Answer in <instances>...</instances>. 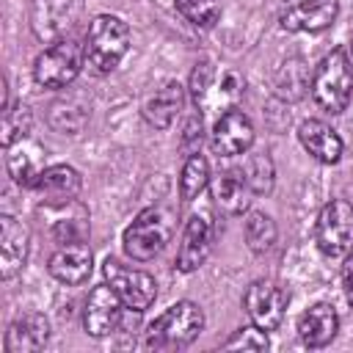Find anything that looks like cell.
Instances as JSON below:
<instances>
[{
	"label": "cell",
	"mask_w": 353,
	"mask_h": 353,
	"mask_svg": "<svg viewBox=\"0 0 353 353\" xmlns=\"http://www.w3.org/2000/svg\"><path fill=\"white\" fill-rule=\"evenodd\" d=\"M85 61V47L74 39H58L52 41L33 63V77L44 88H63L69 85Z\"/></svg>",
	"instance_id": "obj_6"
},
{
	"label": "cell",
	"mask_w": 353,
	"mask_h": 353,
	"mask_svg": "<svg viewBox=\"0 0 353 353\" xmlns=\"http://www.w3.org/2000/svg\"><path fill=\"white\" fill-rule=\"evenodd\" d=\"M251 196H254V190L243 176V168L240 171H223L215 179L212 199L223 215H243L251 204Z\"/></svg>",
	"instance_id": "obj_22"
},
{
	"label": "cell",
	"mask_w": 353,
	"mask_h": 353,
	"mask_svg": "<svg viewBox=\"0 0 353 353\" xmlns=\"http://www.w3.org/2000/svg\"><path fill=\"white\" fill-rule=\"evenodd\" d=\"M336 331H339V317H336L334 306H328V303L309 306L298 320L301 342L309 347H325L336 336Z\"/></svg>",
	"instance_id": "obj_20"
},
{
	"label": "cell",
	"mask_w": 353,
	"mask_h": 353,
	"mask_svg": "<svg viewBox=\"0 0 353 353\" xmlns=\"http://www.w3.org/2000/svg\"><path fill=\"white\" fill-rule=\"evenodd\" d=\"M50 339V323L39 312L19 314L6 331V353H36Z\"/></svg>",
	"instance_id": "obj_17"
},
{
	"label": "cell",
	"mask_w": 353,
	"mask_h": 353,
	"mask_svg": "<svg viewBox=\"0 0 353 353\" xmlns=\"http://www.w3.org/2000/svg\"><path fill=\"white\" fill-rule=\"evenodd\" d=\"M124 317V301L119 298V292L110 284H97L88 298H85V309H83V325L85 334L102 339L113 331H119Z\"/></svg>",
	"instance_id": "obj_11"
},
{
	"label": "cell",
	"mask_w": 353,
	"mask_h": 353,
	"mask_svg": "<svg viewBox=\"0 0 353 353\" xmlns=\"http://www.w3.org/2000/svg\"><path fill=\"white\" fill-rule=\"evenodd\" d=\"M223 347L226 350H268V336L259 325H243L223 342Z\"/></svg>",
	"instance_id": "obj_31"
},
{
	"label": "cell",
	"mask_w": 353,
	"mask_h": 353,
	"mask_svg": "<svg viewBox=\"0 0 353 353\" xmlns=\"http://www.w3.org/2000/svg\"><path fill=\"white\" fill-rule=\"evenodd\" d=\"M6 165H8L11 179L19 188H36L41 174H44V154L36 143L22 138L6 149Z\"/></svg>",
	"instance_id": "obj_19"
},
{
	"label": "cell",
	"mask_w": 353,
	"mask_h": 353,
	"mask_svg": "<svg viewBox=\"0 0 353 353\" xmlns=\"http://www.w3.org/2000/svg\"><path fill=\"white\" fill-rule=\"evenodd\" d=\"M243 176H245V182L251 185V190H254L256 196L270 193V190H273V176H276V171H273V160L268 157V152H254V154H248L245 163H243Z\"/></svg>",
	"instance_id": "obj_27"
},
{
	"label": "cell",
	"mask_w": 353,
	"mask_h": 353,
	"mask_svg": "<svg viewBox=\"0 0 353 353\" xmlns=\"http://www.w3.org/2000/svg\"><path fill=\"white\" fill-rule=\"evenodd\" d=\"M30 254V232L11 215H0V276H17Z\"/></svg>",
	"instance_id": "obj_15"
},
{
	"label": "cell",
	"mask_w": 353,
	"mask_h": 353,
	"mask_svg": "<svg viewBox=\"0 0 353 353\" xmlns=\"http://www.w3.org/2000/svg\"><path fill=\"white\" fill-rule=\"evenodd\" d=\"M39 212L50 221V234L55 243H83L88 237V210L77 199L61 204H41Z\"/></svg>",
	"instance_id": "obj_14"
},
{
	"label": "cell",
	"mask_w": 353,
	"mask_h": 353,
	"mask_svg": "<svg viewBox=\"0 0 353 353\" xmlns=\"http://www.w3.org/2000/svg\"><path fill=\"white\" fill-rule=\"evenodd\" d=\"M72 0H33L30 3V25L39 41H55L69 25Z\"/></svg>",
	"instance_id": "obj_24"
},
{
	"label": "cell",
	"mask_w": 353,
	"mask_h": 353,
	"mask_svg": "<svg viewBox=\"0 0 353 353\" xmlns=\"http://www.w3.org/2000/svg\"><path fill=\"white\" fill-rule=\"evenodd\" d=\"M182 108H185V88L176 80H171V83H165L163 88H157L146 99L143 116H146V121L152 127L165 130V127H171L176 121V116L182 113Z\"/></svg>",
	"instance_id": "obj_21"
},
{
	"label": "cell",
	"mask_w": 353,
	"mask_h": 353,
	"mask_svg": "<svg viewBox=\"0 0 353 353\" xmlns=\"http://www.w3.org/2000/svg\"><path fill=\"white\" fill-rule=\"evenodd\" d=\"M30 124H33V116L28 110V105H6L3 108V146H14L17 141L28 138L30 132Z\"/></svg>",
	"instance_id": "obj_28"
},
{
	"label": "cell",
	"mask_w": 353,
	"mask_h": 353,
	"mask_svg": "<svg viewBox=\"0 0 353 353\" xmlns=\"http://www.w3.org/2000/svg\"><path fill=\"white\" fill-rule=\"evenodd\" d=\"M179 14L196 25V28H215L221 19V3L218 0H174Z\"/></svg>",
	"instance_id": "obj_30"
},
{
	"label": "cell",
	"mask_w": 353,
	"mask_h": 353,
	"mask_svg": "<svg viewBox=\"0 0 353 353\" xmlns=\"http://www.w3.org/2000/svg\"><path fill=\"white\" fill-rule=\"evenodd\" d=\"M312 97L328 113H342L353 97V66L345 47L331 50L312 74Z\"/></svg>",
	"instance_id": "obj_2"
},
{
	"label": "cell",
	"mask_w": 353,
	"mask_h": 353,
	"mask_svg": "<svg viewBox=\"0 0 353 353\" xmlns=\"http://www.w3.org/2000/svg\"><path fill=\"white\" fill-rule=\"evenodd\" d=\"M339 0H284L279 22L290 33H320L334 25Z\"/></svg>",
	"instance_id": "obj_10"
},
{
	"label": "cell",
	"mask_w": 353,
	"mask_h": 353,
	"mask_svg": "<svg viewBox=\"0 0 353 353\" xmlns=\"http://www.w3.org/2000/svg\"><path fill=\"white\" fill-rule=\"evenodd\" d=\"M102 273H105L108 284L119 292V298L124 301L127 309L143 312V309H149L154 303V298H157V281L149 273L135 270V268H124L119 259H105Z\"/></svg>",
	"instance_id": "obj_9"
},
{
	"label": "cell",
	"mask_w": 353,
	"mask_h": 353,
	"mask_svg": "<svg viewBox=\"0 0 353 353\" xmlns=\"http://www.w3.org/2000/svg\"><path fill=\"white\" fill-rule=\"evenodd\" d=\"M199 146H201V113H193L182 132V149H185V154H193V152H199Z\"/></svg>",
	"instance_id": "obj_32"
},
{
	"label": "cell",
	"mask_w": 353,
	"mask_h": 353,
	"mask_svg": "<svg viewBox=\"0 0 353 353\" xmlns=\"http://www.w3.org/2000/svg\"><path fill=\"white\" fill-rule=\"evenodd\" d=\"M174 234V212L168 207H146L124 229V254L135 262L154 259Z\"/></svg>",
	"instance_id": "obj_3"
},
{
	"label": "cell",
	"mask_w": 353,
	"mask_h": 353,
	"mask_svg": "<svg viewBox=\"0 0 353 353\" xmlns=\"http://www.w3.org/2000/svg\"><path fill=\"white\" fill-rule=\"evenodd\" d=\"M298 141L303 143V149L320 160V163H339L342 157V138L336 135V130H331L325 121L320 119H306L301 127H298Z\"/></svg>",
	"instance_id": "obj_18"
},
{
	"label": "cell",
	"mask_w": 353,
	"mask_h": 353,
	"mask_svg": "<svg viewBox=\"0 0 353 353\" xmlns=\"http://www.w3.org/2000/svg\"><path fill=\"white\" fill-rule=\"evenodd\" d=\"M251 143H254V124L243 110L229 108L215 119V124H212V149H215V154L234 157V154L248 152Z\"/></svg>",
	"instance_id": "obj_13"
},
{
	"label": "cell",
	"mask_w": 353,
	"mask_h": 353,
	"mask_svg": "<svg viewBox=\"0 0 353 353\" xmlns=\"http://www.w3.org/2000/svg\"><path fill=\"white\" fill-rule=\"evenodd\" d=\"M130 50V28L116 14H99L91 19L85 33V61L94 72H113Z\"/></svg>",
	"instance_id": "obj_1"
},
{
	"label": "cell",
	"mask_w": 353,
	"mask_h": 353,
	"mask_svg": "<svg viewBox=\"0 0 353 353\" xmlns=\"http://www.w3.org/2000/svg\"><path fill=\"white\" fill-rule=\"evenodd\" d=\"M80 188H83L80 174H77L72 165H63V163L44 168L41 179H39V185H36V190H39V196H41L44 204L72 201V199H77Z\"/></svg>",
	"instance_id": "obj_23"
},
{
	"label": "cell",
	"mask_w": 353,
	"mask_h": 353,
	"mask_svg": "<svg viewBox=\"0 0 353 353\" xmlns=\"http://www.w3.org/2000/svg\"><path fill=\"white\" fill-rule=\"evenodd\" d=\"M342 290H345L347 303L353 306V251L347 254V259H345V265H342Z\"/></svg>",
	"instance_id": "obj_33"
},
{
	"label": "cell",
	"mask_w": 353,
	"mask_h": 353,
	"mask_svg": "<svg viewBox=\"0 0 353 353\" xmlns=\"http://www.w3.org/2000/svg\"><path fill=\"white\" fill-rule=\"evenodd\" d=\"M91 248L83 243H63L52 256H50V276L58 279L61 284H69V287H77L83 284L88 276H91Z\"/></svg>",
	"instance_id": "obj_16"
},
{
	"label": "cell",
	"mask_w": 353,
	"mask_h": 353,
	"mask_svg": "<svg viewBox=\"0 0 353 353\" xmlns=\"http://www.w3.org/2000/svg\"><path fill=\"white\" fill-rule=\"evenodd\" d=\"M243 234H245V243L254 254H265L276 243V223L265 212H248V218L243 223Z\"/></svg>",
	"instance_id": "obj_26"
},
{
	"label": "cell",
	"mask_w": 353,
	"mask_h": 353,
	"mask_svg": "<svg viewBox=\"0 0 353 353\" xmlns=\"http://www.w3.org/2000/svg\"><path fill=\"white\" fill-rule=\"evenodd\" d=\"M309 77H306V66L295 58V61H287L281 69H279V77H276V91L284 97V99H301L303 91L309 88Z\"/></svg>",
	"instance_id": "obj_29"
},
{
	"label": "cell",
	"mask_w": 353,
	"mask_h": 353,
	"mask_svg": "<svg viewBox=\"0 0 353 353\" xmlns=\"http://www.w3.org/2000/svg\"><path fill=\"white\" fill-rule=\"evenodd\" d=\"M243 94V77L234 69H218L212 61L196 63L190 74V99L196 110H229Z\"/></svg>",
	"instance_id": "obj_5"
},
{
	"label": "cell",
	"mask_w": 353,
	"mask_h": 353,
	"mask_svg": "<svg viewBox=\"0 0 353 353\" xmlns=\"http://www.w3.org/2000/svg\"><path fill=\"white\" fill-rule=\"evenodd\" d=\"M314 243L328 259H339L353 251V204L331 199L314 223Z\"/></svg>",
	"instance_id": "obj_7"
},
{
	"label": "cell",
	"mask_w": 353,
	"mask_h": 353,
	"mask_svg": "<svg viewBox=\"0 0 353 353\" xmlns=\"http://www.w3.org/2000/svg\"><path fill=\"white\" fill-rule=\"evenodd\" d=\"M287 303H290V292L281 284L270 281V279L251 281L248 290H245V295H243L245 314L262 331H276L281 325L284 312H287Z\"/></svg>",
	"instance_id": "obj_8"
},
{
	"label": "cell",
	"mask_w": 353,
	"mask_h": 353,
	"mask_svg": "<svg viewBox=\"0 0 353 353\" xmlns=\"http://www.w3.org/2000/svg\"><path fill=\"white\" fill-rule=\"evenodd\" d=\"M210 182V163L201 152H193L188 154L185 165H182V174H179V196L185 201H193Z\"/></svg>",
	"instance_id": "obj_25"
},
{
	"label": "cell",
	"mask_w": 353,
	"mask_h": 353,
	"mask_svg": "<svg viewBox=\"0 0 353 353\" xmlns=\"http://www.w3.org/2000/svg\"><path fill=\"white\" fill-rule=\"evenodd\" d=\"M212 218L210 212H193L190 221L185 223L179 251H176V270L179 273H193L204 265L212 248Z\"/></svg>",
	"instance_id": "obj_12"
},
{
	"label": "cell",
	"mask_w": 353,
	"mask_h": 353,
	"mask_svg": "<svg viewBox=\"0 0 353 353\" xmlns=\"http://www.w3.org/2000/svg\"><path fill=\"white\" fill-rule=\"evenodd\" d=\"M201 328H204L201 306H196L193 301H176L146 328V347L152 350L185 347L199 336Z\"/></svg>",
	"instance_id": "obj_4"
}]
</instances>
